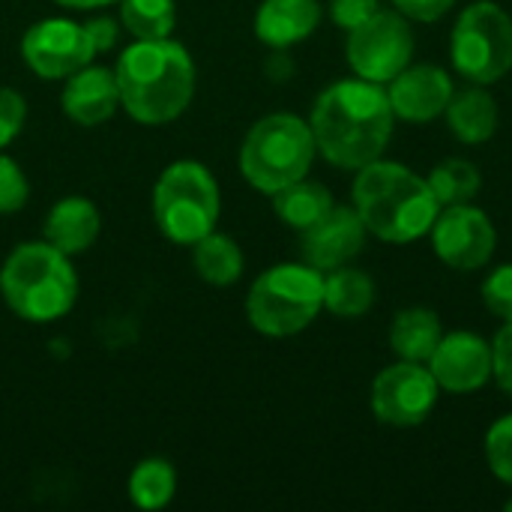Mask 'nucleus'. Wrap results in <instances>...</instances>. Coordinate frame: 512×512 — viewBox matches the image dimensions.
Returning <instances> with one entry per match:
<instances>
[{"label": "nucleus", "mask_w": 512, "mask_h": 512, "mask_svg": "<svg viewBox=\"0 0 512 512\" xmlns=\"http://www.w3.org/2000/svg\"><path fill=\"white\" fill-rule=\"evenodd\" d=\"M483 306L498 315L501 321H512V264H501L495 267L480 288Z\"/></svg>", "instance_id": "obj_28"}, {"label": "nucleus", "mask_w": 512, "mask_h": 512, "mask_svg": "<svg viewBox=\"0 0 512 512\" xmlns=\"http://www.w3.org/2000/svg\"><path fill=\"white\" fill-rule=\"evenodd\" d=\"M318 144L309 120L297 114H267L261 117L243 147L240 171L258 192H279L294 180H303L315 162Z\"/></svg>", "instance_id": "obj_5"}, {"label": "nucleus", "mask_w": 512, "mask_h": 512, "mask_svg": "<svg viewBox=\"0 0 512 512\" xmlns=\"http://www.w3.org/2000/svg\"><path fill=\"white\" fill-rule=\"evenodd\" d=\"M99 228H102V219H99L96 204L81 195L60 198L45 216V240L66 255L87 252L93 240L99 237Z\"/></svg>", "instance_id": "obj_19"}, {"label": "nucleus", "mask_w": 512, "mask_h": 512, "mask_svg": "<svg viewBox=\"0 0 512 512\" xmlns=\"http://www.w3.org/2000/svg\"><path fill=\"white\" fill-rule=\"evenodd\" d=\"M492 378L507 396H512V321L498 330L492 342Z\"/></svg>", "instance_id": "obj_32"}, {"label": "nucleus", "mask_w": 512, "mask_h": 512, "mask_svg": "<svg viewBox=\"0 0 512 512\" xmlns=\"http://www.w3.org/2000/svg\"><path fill=\"white\" fill-rule=\"evenodd\" d=\"M30 186L15 159L0 153V213H15L27 204Z\"/></svg>", "instance_id": "obj_29"}, {"label": "nucleus", "mask_w": 512, "mask_h": 512, "mask_svg": "<svg viewBox=\"0 0 512 512\" xmlns=\"http://www.w3.org/2000/svg\"><path fill=\"white\" fill-rule=\"evenodd\" d=\"M324 18V9L318 0H264L255 12V36L285 51L303 39H309Z\"/></svg>", "instance_id": "obj_17"}, {"label": "nucleus", "mask_w": 512, "mask_h": 512, "mask_svg": "<svg viewBox=\"0 0 512 512\" xmlns=\"http://www.w3.org/2000/svg\"><path fill=\"white\" fill-rule=\"evenodd\" d=\"M387 336H390V351L399 360L429 363V357L435 354V348L444 336V324L435 309L411 306V309H402L393 315Z\"/></svg>", "instance_id": "obj_20"}, {"label": "nucleus", "mask_w": 512, "mask_h": 512, "mask_svg": "<svg viewBox=\"0 0 512 512\" xmlns=\"http://www.w3.org/2000/svg\"><path fill=\"white\" fill-rule=\"evenodd\" d=\"M387 87L390 108L396 120L405 123H432L444 117L456 84L444 66L435 63H408Z\"/></svg>", "instance_id": "obj_14"}, {"label": "nucleus", "mask_w": 512, "mask_h": 512, "mask_svg": "<svg viewBox=\"0 0 512 512\" xmlns=\"http://www.w3.org/2000/svg\"><path fill=\"white\" fill-rule=\"evenodd\" d=\"M6 306L33 324L63 318L78 297V276L69 255L45 243H21L0 270Z\"/></svg>", "instance_id": "obj_4"}, {"label": "nucleus", "mask_w": 512, "mask_h": 512, "mask_svg": "<svg viewBox=\"0 0 512 512\" xmlns=\"http://www.w3.org/2000/svg\"><path fill=\"white\" fill-rule=\"evenodd\" d=\"M429 237H432V249L438 261H444L450 270H459V273L483 270L498 249L495 222L489 219L486 210L474 207L471 201L441 207Z\"/></svg>", "instance_id": "obj_11"}, {"label": "nucleus", "mask_w": 512, "mask_h": 512, "mask_svg": "<svg viewBox=\"0 0 512 512\" xmlns=\"http://www.w3.org/2000/svg\"><path fill=\"white\" fill-rule=\"evenodd\" d=\"M453 69L471 84H498L512 69V18L495 0L468 3L450 33Z\"/></svg>", "instance_id": "obj_8"}, {"label": "nucleus", "mask_w": 512, "mask_h": 512, "mask_svg": "<svg viewBox=\"0 0 512 512\" xmlns=\"http://www.w3.org/2000/svg\"><path fill=\"white\" fill-rule=\"evenodd\" d=\"M84 27H87V33H90L96 51H108V48L117 42V24H114L111 18H93V21H87Z\"/></svg>", "instance_id": "obj_34"}, {"label": "nucleus", "mask_w": 512, "mask_h": 512, "mask_svg": "<svg viewBox=\"0 0 512 512\" xmlns=\"http://www.w3.org/2000/svg\"><path fill=\"white\" fill-rule=\"evenodd\" d=\"M120 105L138 123L177 120L195 96V63L174 39H135L114 66Z\"/></svg>", "instance_id": "obj_2"}, {"label": "nucleus", "mask_w": 512, "mask_h": 512, "mask_svg": "<svg viewBox=\"0 0 512 512\" xmlns=\"http://www.w3.org/2000/svg\"><path fill=\"white\" fill-rule=\"evenodd\" d=\"M366 225L360 219V213L345 204H333V210L327 216H321L315 225H309L306 231H300V249H303V261L321 273H330L336 267L351 264L363 246H366Z\"/></svg>", "instance_id": "obj_15"}, {"label": "nucleus", "mask_w": 512, "mask_h": 512, "mask_svg": "<svg viewBox=\"0 0 512 512\" xmlns=\"http://www.w3.org/2000/svg\"><path fill=\"white\" fill-rule=\"evenodd\" d=\"M24 117L27 102L12 87H0V150L18 138V132L24 129Z\"/></svg>", "instance_id": "obj_30"}, {"label": "nucleus", "mask_w": 512, "mask_h": 512, "mask_svg": "<svg viewBox=\"0 0 512 512\" xmlns=\"http://www.w3.org/2000/svg\"><path fill=\"white\" fill-rule=\"evenodd\" d=\"M120 21L135 39H165L174 30V0H120Z\"/></svg>", "instance_id": "obj_26"}, {"label": "nucleus", "mask_w": 512, "mask_h": 512, "mask_svg": "<svg viewBox=\"0 0 512 512\" xmlns=\"http://www.w3.org/2000/svg\"><path fill=\"white\" fill-rule=\"evenodd\" d=\"M378 9H381V0H327V12H330L333 24H339L342 30L360 27Z\"/></svg>", "instance_id": "obj_31"}, {"label": "nucleus", "mask_w": 512, "mask_h": 512, "mask_svg": "<svg viewBox=\"0 0 512 512\" xmlns=\"http://www.w3.org/2000/svg\"><path fill=\"white\" fill-rule=\"evenodd\" d=\"M60 6H72V9H96V6H108L117 0H57Z\"/></svg>", "instance_id": "obj_35"}, {"label": "nucleus", "mask_w": 512, "mask_h": 512, "mask_svg": "<svg viewBox=\"0 0 512 512\" xmlns=\"http://www.w3.org/2000/svg\"><path fill=\"white\" fill-rule=\"evenodd\" d=\"M351 201L366 231L396 246H408L426 237L441 213L429 180L390 159H375L357 171Z\"/></svg>", "instance_id": "obj_3"}, {"label": "nucleus", "mask_w": 512, "mask_h": 512, "mask_svg": "<svg viewBox=\"0 0 512 512\" xmlns=\"http://www.w3.org/2000/svg\"><path fill=\"white\" fill-rule=\"evenodd\" d=\"M411 21L396 9H378L369 21L348 30L345 57L357 78L390 84L408 63H414Z\"/></svg>", "instance_id": "obj_9"}, {"label": "nucleus", "mask_w": 512, "mask_h": 512, "mask_svg": "<svg viewBox=\"0 0 512 512\" xmlns=\"http://www.w3.org/2000/svg\"><path fill=\"white\" fill-rule=\"evenodd\" d=\"M396 12H402L408 21H420V24H432V21H441L453 6L456 0H390Z\"/></svg>", "instance_id": "obj_33"}, {"label": "nucleus", "mask_w": 512, "mask_h": 512, "mask_svg": "<svg viewBox=\"0 0 512 512\" xmlns=\"http://www.w3.org/2000/svg\"><path fill=\"white\" fill-rule=\"evenodd\" d=\"M96 54L84 24L69 18H45L21 39V57L39 78H69Z\"/></svg>", "instance_id": "obj_12"}, {"label": "nucleus", "mask_w": 512, "mask_h": 512, "mask_svg": "<svg viewBox=\"0 0 512 512\" xmlns=\"http://www.w3.org/2000/svg\"><path fill=\"white\" fill-rule=\"evenodd\" d=\"M441 396V387L426 363L399 360L381 369L372 381V414L393 429H414L429 420Z\"/></svg>", "instance_id": "obj_10"}, {"label": "nucleus", "mask_w": 512, "mask_h": 512, "mask_svg": "<svg viewBox=\"0 0 512 512\" xmlns=\"http://www.w3.org/2000/svg\"><path fill=\"white\" fill-rule=\"evenodd\" d=\"M486 462L501 483L512 486V414L492 423L486 432Z\"/></svg>", "instance_id": "obj_27"}, {"label": "nucleus", "mask_w": 512, "mask_h": 512, "mask_svg": "<svg viewBox=\"0 0 512 512\" xmlns=\"http://www.w3.org/2000/svg\"><path fill=\"white\" fill-rule=\"evenodd\" d=\"M177 489V474L174 465L165 459H144L135 465L129 477V498L138 510H162L171 504Z\"/></svg>", "instance_id": "obj_25"}, {"label": "nucleus", "mask_w": 512, "mask_h": 512, "mask_svg": "<svg viewBox=\"0 0 512 512\" xmlns=\"http://www.w3.org/2000/svg\"><path fill=\"white\" fill-rule=\"evenodd\" d=\"M375 279L360 267H336L324 276V309L336 318H363L375 306Z\"/></svg>", "instance_id": "obj_21"}, {"label": "nucleus", "mask_w": 512, "mask_h": 512, "mask_svg": "<svg viewBox=\"0 0 512 512\" xmlns=\"http://www.w3.org/2000/svg\"><path fill=\"white\" fill-rule=\"evenodd\" d=\"M309 126L318 153L330 165L360 171L363 165L384 156L396 129V114L384 84L354 75L318 93Z\"/></svg>", "instance_id": "obj_1"}, {"label": "nucleus", "mask_w": 512, "mask_h": 512, "mask_svg": "<svg viewBox=\"0 0 512 512\" xmlns=\"http://www.w3.org/2000/svg\"><path fill=\"white\" fill-rule=\"evenodd\" d=\"M426 180H429V189L441 207L468 204L480 195V186H483L480 168L468 159H444L429 171Z\"/></svg>", "instance_id": "obj_24"}, {"label": "nucleus", "mask_w": 512, "mask_h": 512, "mask_svg": "<svg viewBox=\"0 0 512 512\" xmlns=\"http://www.w3.org/2000/svg\"><path fill=\"white\" fill-rule=\"evenodd\" d=\"M507 510H510V512H512V498H510V501H507Z\"/></svg>", "instance_id": "obj_36"}, {"label": "nucleus", "mask_w": 512, "mask_h": 512, "mask_svg": "<svg viewBox=\"0 0 512 512\" xmlns=\"http://www.w3.org/2000/svg\"><path fill=\"white\" fill-rule=\"evenodd\" d=\"M195 246V270L210 285H234L243 273V252L228 234H204Z\"/></svg>", "instance_id": "obj_23"}, {"label": "nucleus", "mask_w": 512, "mask_h": 512, "mask_svg": "<svg viewBox=\"0 0 512 512\" xmlns=\"http://www.w3.org/2000/svg\"><path fill=\"white\" fill-rule=\"evenodd\" d=\"M444 117H447L453 138L468 147L492 141L498 132V120H501L498 99L489 93L486 84H471L465 90H456Z\"/></svg>", "instance_id": "obj_18"}, {"label": "nucleus", "mask_w": 512, "mask_h": 512, "mask_svg": "<svg viewBox=\"0 0 512 512\" xmlns=\"http://www.w3.org/2000/svg\"><path fill=\"white\" fill-rule=\"evenodd\" d=\"M426 366L444 393L471 396L492 381V342L471 330L444 333Z\"/></svg>", "instance_id": "obj_13"}, {"label": "nucleus", "mask_w": 512, "mask_h": 512, "mask_svg": "<svg viewBox=\"0 0 512 512\" xmlns=\"http://www.w3.org/2000/svg\"><path fill=\"white\" fill-rule=\"evenodd\" d=\"M63 114L81 126H99L105 123L117 105H120V90H117V78L111 69L102 66H84L78 72L69 75L66 87H63Z\"/></svg>", "instance_id": "obj_16"}, {"label": "nucleus", "mask_w": 512, "mask_h": 512, "mask_svg": "<svg viewBox=\"0 0 512 512\" xmlns=\"http://www.w3.org/2000/svg\"><path fill=\"white\" fill-rule=\"evenodd\" d=\"M153 216L159 231L183 246L198 243L219 222V186L201 162L168 165L153 189Z\"/></svg>", "instance_id": "obj_7"}, {"label": "nucleus", "mask_w": 512, "mask_h": 512, "mask_svg": "<svg viewBox=\"0 0 512 512\" xmlns=\"http://www.w3.org/2000/svg\"><path fill=\"white\" fill-rule=\"evenodd\" d=\"M333 192L318 183V180H294L285 189L273 192V210L276 216L294 228V231H306L309 225H315L321 216H327L333 210Z\"/></svg>", "instance_id": "obj_22"}, {"label": "nucleus", "mask_w": 512, "mask_h": 512, "mask_svg": "<svg viewBox=\"0 0 512 512\" xmlns=\"http://www.w3.org/2000/svg\"><path fill=\"white\" fill-rule=\"evenodd\" d=\"M324 309V273L303 264H276L264 270L246 297L249 324L273 339L303 333Z\"/></svg>", "instance_id": "obj_6"}]
</instances>
